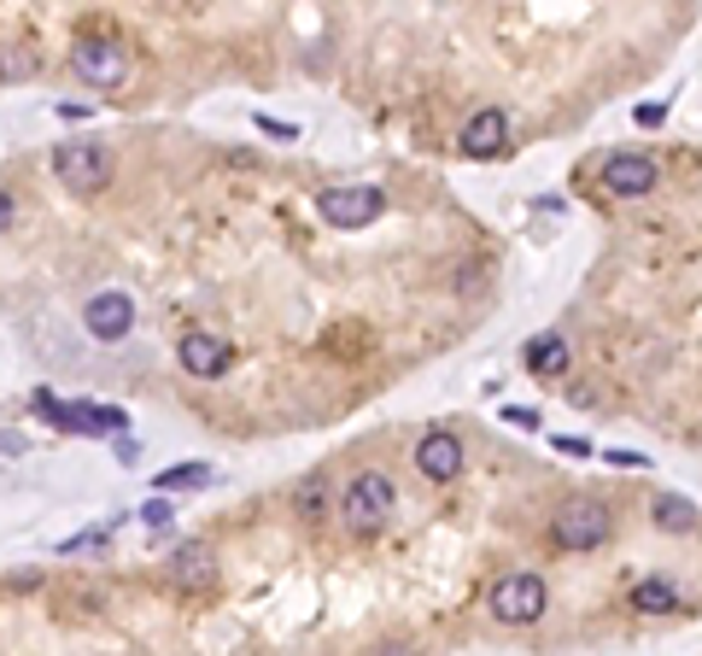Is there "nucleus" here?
Listing matches in <instances>:
<instances>
[{
  "instance_id": "f257e3e1",
  "label": "nucleus",
  "mask_w": 702,
  "mask_h": 656,
  "mask_svg": "<svg viewBox=\"0 0 702 656\" xmlns=\"http://www.w3.org/2000/svg\"><path fill=\"white\" fill-rule=\"evenodd\" d=\"M399 516V486H392L387 469H357L340 493V521L357 533V540H375L387 521Z\"/></svg>"
},
{
  "instance_id": "f03ea898",
  "label": "nucleus",
  "mask_w": 702,
  "mask_h": 656,
  "mask_svg": "<svg viewBox=\"0 0 702 656\" xmlns=\"http://www.w3.org/2000/svg\"><path fill=\"white\" fill-rule=\"evenodd\" d=\"M486 610H492V621H504V628H533V621L551 610V586H544V575H533V568H509L504 580H492Z\"/></svg>"
},
{
  "instance_id": "7ed1b4c3",
  "label": "nucleus",
  "mask_w": 702,
  "mask_h": 656,
  "mask_svg": "<svg viewBox=\"0 0 702 656\" xmlns=\"http://www.w3.org/2000/svg\"><path fill=\"white\" fill-rule=\"evenodd\" d=\"M129 47L117 36H100V30H89V36L71 42V71L89 82V89H124L129 82Z\"/></svg>"
},
{
  "instance_id": "20e7f679",
  "label": "nucleus",
  "mask_w": 702,
  "mask_h": 656,
  "mask_svg": "<svg viewBox=\"0 0 702 656\" xmlns=\"http://www.w3.org/2000/svg\"><path fill=\"white\" fill-rule=\"evenodd\" d=\"M381 211H387V194L369 188V182H329V188H317V217L329 229H369Z\"/></svg>"
},
{
  "instance_id": "39448f33",
  "label": "nucleus",
  "mask_w": 702,
  "mask_h": 656,
  "mask_svg": "<svg viewBox=\"0 0 702 656\" xmlns=\"http://www.w3.org/2000/svg\"><path fill=\"white\" fill-rule=\"evenodd\" d=\"M609 533H614V516L603 498H568L551 516V540L562 551H597V545H609Z\"/></svg>"
},
{
  "instance_id": "423d86ee",
  "label": "nucleus",
  "mask_w": 702,
  "mask_h": 656,
  "mask_svg": "<svg viewBox=\"0 0 702 656\" xmlns=\"http://www.w3.org/2000/svg\"><path fill=\"white\" fill-rule=\"evenodd\" d=\"M54 176L65 182L71 194H106L112 182V153L106 141H71V147H54Z\"/></svg>"
},
{
  "instance_id": "0eeeda50",
  "label": "nucleus",
  "mask_w": 702,
  "mask_h": 656,
  "mask_svg": "<svg viewBox=\"0 0 702 656\" xmlns=\"http://www.w3.org/2000/svg\"><path fill=\"white\" fill-rule=\"evenodd\" d=\"M656 182H661V164L638 153V147H621V153L603 159V194L614 199H644V194H656Z\"/></svg>"
},
{
  "instance_id": "6e6552de",
  "label": "nucleus",
  "mask_w": 702,
  "mask_h": 656,
  "mask_svg": "<svg viewBox=\"0 0 702 656\" xmlns=\"http://www.w3.org/2000/svg\"><path fill=\"white\" fill-rule=\"evenodd\" d=\"M176 364H182L194 381H217L222 369L234 364V352H229V341H222V334H211V329H187L182 341H176Z\"/></svg>"
},
{
  "instance_id": "1a4fd4ad",
  "label": "nucleus",
  "mask_w": 702,
  "mask_h": 656,
  "mask_svg": "<svg viewBox=\"0 0 702 656\" xmlns=\"http://www.w3.org/2000/svg\"><path fill=\"white\" fill-rule=\"evenodd\" d=\"M82 329L94 334V341H124V334L135 329V299L124 288H100L89 306H82Z\"/></svg>"
},
{
  "instance_id": "9d476101",
  "label": "nucleus",
  "mask_w": 702,
  "mask_h": 656,
  "mask_svg": "<svg viewBox=\"0 0 702 656\" xmlns=\"http://www.w3.org/2000/svg\"><path fill=\"white\" fill-rule=\"evenodd\" d=\"M462 463H469V451H462V440H457L451 428H427L422 440H416V475H427L434 486L457 481Z\"/></svg>"
},
{
  "instance_id": "9b49d317",
  "label": "nucleus",
  "mask_w": 702,
  "mask_h": 656,
  "mask_svg": "<svg viewBox=\"0 0 702 656\" xmlns=\"http://www.w3.org/2000/svg\"><path fill=\"white\" fill-rule=\"evenodd\" d=\"M457 147H462L469 159H498L504 147H509V112H504V106H481V112H469V124H462Z\"/></svg>"
},
{
  "instance_id": "f8f14e48",
  "label": "nucleus",
  "mask_w": 702,
  "mask_h": 656,
  "mask_svg": "<svg viewBox=\"0 0 702 656\" xmlns=\"http://www.w3.org/2000/svg\"><path fill=\"white\" fill-rule=\"evenodd\" d=\"M164 575H170V586H182V592H205V586L217 580V551L205 540H187V545L170 551Z\"/></svg>"
},
{
  "instance_id": "ddd939ff",
  "label": "nucleus",
  "mask_w": 702,
  "mask_h": 656,
  "mask_svg": "<svg viewBox=\"0 0 702 656\" xmlns=\"http://www.w3.org/2000/svg\"><path fill=\"white\" fill-rule=\"evenodd\" d=\"M632 610H638V615H679V610H684V598H679V586H674V580L644 575V580H632Z\"/></svg>"
},
{
  "instance_id": "4468645a",
  "label": "nucleus",
  "mask_w": 702,
  "mask_h": 656,
  "mask_svg": "<svg viewBox=\"0 0 702 656\" xmlns=\"http://www.w3.org/2000/svg\"><path fill=\"white\" fill-rule=\"evenodd\" d=\"M521 364L533 369V376H568L574 352H568V341H562V334H539V341H527Z\"/></svg>"
},
{
  "instance_id": "2eb2a0df",
  "label": "nucleus",
  "mask_w": 702,
  "mask_h": 656,
  "mask_svg": "<svg viewBox=\"0 0 702 656\" xmlns=\"http://www.w3.org/2000/svg\"><path fill=\"white\" fill-rule=\"evenodd\" d=\"M129 428V416L117 405H89V399H71V434H117Z\"/></svg>"
},
{
  "instance_id": "dca6fc26",
  "label": "nucleus",
  "mask_w": 702,
  "mask_h": 656,
  "mask_svg": "<svg viewBox=\"0 0 702 656\" xmlns=\"http://www.w3.org/2000/svg\"><path fill=\"white\" fill-rule=\"evenodd\" d=\"M649 516H656V528H661V533H691V528H697V504H691V498H679V493H656Z\"/></svg>"
},
{
  "instance_id": "f3484780",
  "label": "nucleus",
  "mask_w": 702,
  "mask_h": 656,
  "mask_svg": "<svg viewBox=\"0 0 702 656\" xmlns=\"http://www.w3.org/2000/svg\"><path fill=\"white\" fill-rule=\"evenodd\" d=\"M211 481V463H170L164 475H152V486H159V498L164 493H194V486Z\"/></svg>"
},
{
  "instance_id": "a211bd4d",
  "label": "nucleus",
  "mask_w": 702,
  "mask_h": 656,
  "mask_svg": "<svg viewBox=\"0 0 702 656\" xmlns=\"http://www.w3.org/2000/svg\"><path fill=\"white\" fill-rule=\"evenodd\" d=\"M294 504H299V516H304V521H322V516H329V481L311 475V481H304L299 493H294Z\"/></svg>"
},
{
  "instance_id": "6ab92c4d",
  "label": "nucleus",
  "mask_w": 702,
  "mask_h": 656,
  "mask_svg": "<svg viewBox=\"0 0 702 656\" xmlns=\"http://www.w3.org/2000/svg\"><path fill=\"white\" fill-rule=\"evenodd\" d=\"M112 528H117V521H100V528H89V533H71V540H59V551H65V557H71V551H94V545L112 540Z\"/></svg>"
},
{
  "instance_id": "aec40b11",
  "label": "nucleus",
  "mask_w": 702,
  "mask_h": 656,
  "mask_svg": "<svg viewBox=\"0 0 702 656\" xmlns=\"http://www.w3.org/2000/svg\"><path fill=\"white\" fill-rule=\"evenodd\" d=\"M12 54H19V47H0V82H19V77L36 71L30 59H12Z\"/></svg>"
},
{
  "instance_id": "412c9836",
  "label": "nucleus",
  "mask_w": 702,
  "mask_h": 656,
  "mask_svg": "<svg viewBox=\"0 0 702 656\" xmlns=\"http://www.w3.org/2000/svg\"><path fill=\"white\" fill-rule=\"evenodd\" d=\"M141 521H147V528H170V521H176V510H170V498H147V504H141Z\"/></svg>"
},
{
  "instance_id": "4be33fe9",
  "label": "nucleus",
  "mask_w": 702,
  "mask_h": 656,
  "mask_svg": "<svg viewBox=\"0 0 702 656\" xmlns=\"http://www.w3.org/2000/svg\"><path fill=\"white\" fill-rule=\"evenodd\" d=\"M504 423L509 428H527V434H539L544 423H539V411H527V405H504Z\"/></svg>"
},
{
  "instance_id": "5701e85b",
  "label": "nucleus",
  "mask_w": 702,
  "mask_h": 656,
  "mask_svg": "<svg viewBox=\"0 0 702 656\" xmlns=\"http://www.w3.org/2000/svg\"><path fill=\"white\" fill-rule=\"evenodd\" d=\"M258 129H264V136H276V141H294V136H299V129L281 124V117H258Z\"/></svg>"
},
{
  "instance_id": "b1692460",
  "label": "nucleus",
  "mask_w": 702,
  "mask_h": 656,
  "mask_svg": "<svg viewBox=\"0 0 702 656\" xmlns=\"http://www.w3.org/2000/svg\"><path fill=\"white\" fill-rule=\"evenodd\" d=\"M562 458H591V440H568V434H562V440H551Z\"/></svg>"
},
{
  "instance_id": "393cba45",
  "label": "nucleus",
  "mask_w": 702,
  "mask_h": 656,
  "mask_svg": "<svg viewBox=\"0 0 702 656\" xmlns=\"http://www.w3.org/2000/svg\"><path fill=\"white\" fill-rule=\"evenodd\" d=\"M609 463H614V469H644L649 458H644V451H621V446H614V451H609Z\"/></svg>"
},
{
  "instance_id": "a878e982",
  "label": "nucleus",
  "mask_w": 702,
  "mask_h": 656,
  "mask_svg": "<svg viewBox=\"0 0 702 656\" xmlns=\"http://www.w3.org/2000/svg\"><path fill=\"white\" fill-rule=\"evenodd\" d=\"M638 124H644V129L667 124V106H661V100H649V106H638Z\"/></svg>"
},
{
  "instance_id": "bb28decb",
  "label": "nucleus",
  "mask_w": 702,
  "mask_h": 656,
  "mask_svg": "<svg viewBox=\"0 0 702 656\" xmlns=\"http://www.w3.org/2000/svg\"><path fill=\"white\" fill-rule=\"evenodd\" d=\"M12 217H19V206H12V194H7V188H0V234H7V229H12Z\"/></svg>"
},
{
  "instance_id": "cd10ccee",
  "label": "nucleus",
  "mask_w": 702,
  "mask_h": 656,
  "mask_svg": "<svg viewBox=\"0 0 702 656\" xmlns=\"http://www.w3.org/2000/svg\"><path fill=\"white\" fill-rule=\"evenodd\" d=\"M369 656H416V651H410V645H375Z\"/></svg>"
}]
</instances>
